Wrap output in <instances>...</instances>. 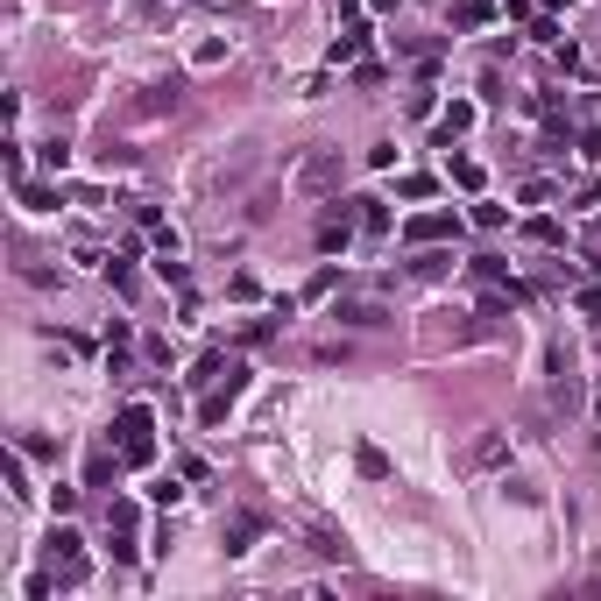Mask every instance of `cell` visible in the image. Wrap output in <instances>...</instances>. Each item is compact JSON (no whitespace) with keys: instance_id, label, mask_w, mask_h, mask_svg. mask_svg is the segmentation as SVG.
I'll return each mask as SVG.
<instances>
[{"instance_id":"6da1fadb","label":"cell","mask_w":601,"mask_h":601,"mask_svg":"<svg viewBox=\"0 0 601 601\" xmlns=\"http://www.w3.org/2000/svg\"><path fill=\"white\" fill-rule=\"evenodd\" d=\"M113 453H120V467H149V460H156V417H149L142 403H128V410L113 417Z\"/></svg>"},{"instance_id":"7a4b0ae2","label":"cell","mask_w":601,"mask_h":601,"mask_svg":"<svg viewBox=\"0 0 601 601\" xmlns=\"http://www.w3.org/2000/svg\"><path fill=\"white\" fill-rule=\"evenodd\" d=\"M50 573H57V588H78L86 580V538L64 523V531H50Z\"/></svg>"},{"instance_id":"3957f363","label":"cell","mask_w":601,"mask_h":601,"mask_svg":"<svg viewBox=\"0 0 601 601\" xmlns=\"http://www.w3.org/2000/svg\"><path fill=\"white\" fill-rule=\"evenodd\" d=\"M340 192V149H311L298 163V199H325Z\"/></svg>"},{"instance_id":"277c9868","label":"cell","mask_w":601,"mask_h":601,"mask_svg":"<svg viewBox=\"0 0 601 601\" xmlns=\"http://www.w3.org/2000/svg\"><path fill=\"white\" fill-rule=\"evenodd\" d=\"M403 234H410V241H453V234H460V219H453V212H417Z\"/></svg>"},{"instance_id":"5b68a950","label":"cell","mask_w":601,"mask_h":601,"mask_svg":"<svg viewBox=\"0 0 601 601\" xmlns=\"http://www.w3.org/2000/svg\"><path fill=\"white\" fill-rule=\"evenodd\" d=\"M354 212H361V234H368V241L390 234V205H383V199H354Z\"/></svg>"},{"instance_id":"8992f818","label":"cell","mask_w":601,"mask_h":601,"mask_svg":"<svg viewBox=\"0 0 601 601\" xmlns=\"http://www.w3.org/2000/svg\"><path fill=\"white\" fill-rule=\"evenodd\" d=\"M333 318H340V325H390L383 304H333Z\"/></svg>"},{"instance_id":"52a82bcc","label":"cell","mask_w":601,"mask_h":601,"mask_svg":"<svg viewBox=\"0 0 601 601\" xmlns=\"http://www.w3.org/2000/svg\"><path fill=\"white\" fill-rule=\"evenodd\" d=\"M7 496H14V502H29V496H36V489H29V467H21V446L7 453Z\"/></svg>"},{"instance_id":"ba28073f","label":"cell","mask_w":601,"mask_h":601,"mask_svg":"<svg viewBox=\"0 0 601 601\" xmlns=\"http://www.w3.org/2000/svg\"><path fill=\"white\" fill-rule=\"evenodd\" d=\"M248 538H262V523L255 516H234L226 523V552H248Z\"/></svg>"},{"instance_id":"9c48e42d","label":"cell","mask_w":601,"mask_h":601,"mask_svg":"<svg viewBox=\"0 0 601 601\" xmlns=\"http://www.w3.org/2000/svg\"><path fill=\"white\" fill-rule=\"evenodd\" d=\"M14 192H21V205H29V212H57V192H43V185H29V177H21Z\"/></svg>"},{"instance_id":"30bf717a","label":"cell","mask_w":601,"mask_h":601,"mask_svg":"<svg viewBox=\"0 0 601 601\" xmlns=\"http://www.w3.org/2000/svg\"><path fill=\"white\" fill-rule=\"evenodd\" d=\"M502 453H509V439H502V432H489V439L474 446V467H502Z\"/></svg>"},{"instance_id":"8fae6325","label":"cell","mask_w":601,"mask_h":601,"mask_svg":"<svg viewBox=\"0 0 601 601\" xmlns=\"http://www.w3.org/2000/svg\"><path fill=\"white\" fill-rule=\"evenodd\" d=\"M460 128H474V106H467V100H453V106H446V142H453Z\"/></svg>"},{"instance_id":"7c38bea8","label":"cell","mask_w":601,"mask_h":601,"mask_svg":"<svg viewBox=\"0 0 601 601\" xmlns=\"http://www.w3.org/2000/svg\"><path fill=\"white\" fill-rule=\"evenodd\" d=\"M474 276H482V284H516V276H509V269H502L496 255H474Z\"/></svg>"},{"instance_id":"4fadbf2b","label":"cell","mask_w":601,"mask_h":601,"mask_svg":"<svg viewBox=\"0 0 601 601\" xmlns=\"http://www.w3.org/2000/svg\"><path fill=\"white\" fill-rule=\"evenodd\" d=\"M163 106H177V78H170V86H149V100H142V113H163Z\"/></svg>"},{"instance_id":"5bb4252c","label":"cell","mask_w":601,"mask_h":601,"mask_svg":"<svg viewBox=\"0 0 601 601\" xmlns=\"http://www.w3.org/2000/svg\"><path fill=\"white\" fill-rule=\"evenodd\" d=\"M354 460H361V474H368V482H383V474H390V460H383V453H375V446H361V453H354Z\"/></svg>"},{"instance_id":"9a60e30c","label":"cell","mask_w":601,"mask_h":601,"mask_svg":"<svg viewBox=\"0 0 601 601\" xmlns=\"http://www.w3.org/2000/svg\"><path fill=\"white\" fill-rule=\"evenodd\" d=\"M311 552H325V559H347V538H333V531H311Z\"/></svg>"},{"instance_id":"2e32d148","label":"cell","mask_w":601,"mask_h":601,"mask_svg":"<svg viewBox=\"0 0 601 601\" xmlns=\"http://www.w3.org/2000/svg\"><path fill=\"white\" fill-rule=\"evenodd\" d=\"M489 14H496V7H489V0H460V21H467V29H482V21H489Z\"/></svg>"},{"instance_id":"e0dca14e","label":"cell","mask_w":601,"mask_h":601,"mask_svg":"<svg viewBox=\"0 0 601 601\" xmlns=\"http://www.w3.org/2000/svg\"><path fill=\"white\" fill-rule=\"evenodd\" d=\"M580 311H588V318H601V291H580Z\"/></svg>"}]
</instances>
